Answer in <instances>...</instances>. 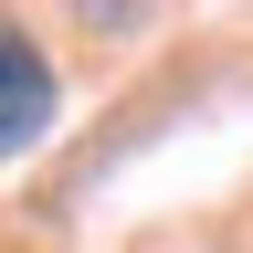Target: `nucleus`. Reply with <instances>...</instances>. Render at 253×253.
<instances>
[{
    "label": "nucleus",
    "mask_w": 253,
    "mask_h": 253,
    "mask_svg": "<svg viewBox=\"0 0 253 253\" xmlns=\"http://www.w3.org/2000/svg\"><path fill=\"white\" fill-rule=\"evenodd\" d=\"M53 116H63V74H53V53L32 42L21 21H0V169L42 148Z\"/></svg>",
    "instance_id": "nucleus-1"
}]
</instances>
